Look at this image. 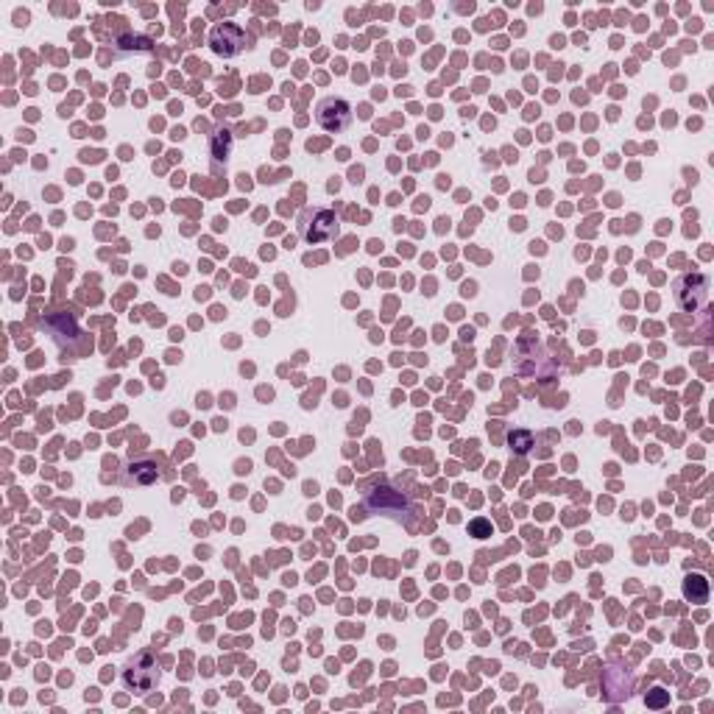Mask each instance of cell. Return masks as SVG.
I'll use <instances>...</instances> for the list:
<instances>
[{"label": "cell", "mask_w": 714, "mask_h": 714, "mask_svg": "<svg viewBox=\"0 0 714 714\" xmlns=\"http://www.w3.org/2000/svg\"><path fill=\"white\" fill-rule=\"evenodd\" d=\"M673 291H676V302L684 313H698L709 302V277L698 271L684 273V277H678L673 282Z\"/></svg>", "instance_id": "obj_4"}, {"label": "cell", "mask_w": 714, "mask_h": 714, "mask_svg": "<svg viewBox=\"0 0 714 714\" xmlns=\"http://www.w3.org/2000/svg\"><path fill=\"white\" fill-rule=\"evenodd\" d=\"M299 238L304 243H326L338 238L341 227H338V218L333 209H324V207H310L299 215Z\"/></svg>", "instance_id": "obj_1"}, {"label": "cell", "mask_w": 714, "mask_h": 714, "mask_svg": "<svg viewBox=\"0 0 714 714\" xmlns=\"http://www.w3.org/2000/svg\"><path fill=\"white\" fill-rule=\"evenodd\" d=\"M363 508L371 511V514H382V517H391V519L402 522L410 514V500L402 491H397L391 485H374L371 491H366Z\"/></svg>", "instance_id": "obj_3"}, {"label": "cell", "mask_w": 714, "mask_h": 714, "mask_svg": "<svg viewBox=\"0 0 714 714\" xmlns=\"http://www.w3.org/2000/svg\"><path fill=\"white\" fill-rule=\"evenodd\" d=\"M645 703L650 706V709H665L667 703H670V692H665V689H650L647 695H645Z\"/></svg>", "instance_id": "obj_9"}, {"label": "cell", "mask_w": 714, "mask_h": 714, "mask_svg": "<svg viewBox=\"0 0 714 714\" xmlns=\"http://www.w3.org/2000/svg\"><path fill=\"white\" fill-rule=\"evenodd\" d=\"M246 45H249V37L238 23H218L209 31V48L218 53V57H238Z\"/></svg>", "instance_id": "obj_6"}, {"label": "cell", "mask_w": 714, "mask_h": 714, "mask_svg": "<svg viewBox=\"0 0 714 714\" xmlns=\"http://www.w3.org/2000/svg\"><path fill=\"white\" fill-rule=\"evenodd\" d=\"M315 121L324 132H344L352 123V106L344 98L329 95L324 101H318L315 106Z\"/></svg>", "instance_id": "obj_5"}, {"label": "cell", "mask_w": 714, "mask_h": 714, "mask_svg": "<svg viewBox=\"0 0 714 714\" xmlns=\"http://www.w3.org/2000/svg\"><path fill=\"white\" fill-rule=\"evenodd\" d=\"M121 681L129 692L134 695H148L156 689L159 684V667H156V658L151 653H137L132 655L129 662L123 665Z\"/></svg>", "instance_id": "obj_2"}, {"label": "cell", "mask_w": 714, "mask_h": 714, "mask_svg": "<svg viewBox=\"0 0 714 714\" xmlns=\"http://www.w3.org/2000/svg\"><path fill=\"white\" fill-rule=\"evenodd\" d=\"M684 594H687L692 602H706V597H709V583H706V578H703V575H689L687 583H684Z\"/></svg>", "instance_id": "obj_8"}, {"label": "cell", "mask_w": 714, "mask_h": 714, "mask_svg": "<svg viewBox=\"0 0 714 714\" xmlns=\"http://www.w3.org/2000/svg\"><path fill=\"white\" fill-rule=\"evenodd\" d=\"M159 480V466L154 461H132L129 469H126V483H134V485H154Z\"/></svg>", "instance_id": "obj_7"}]
</instances>
